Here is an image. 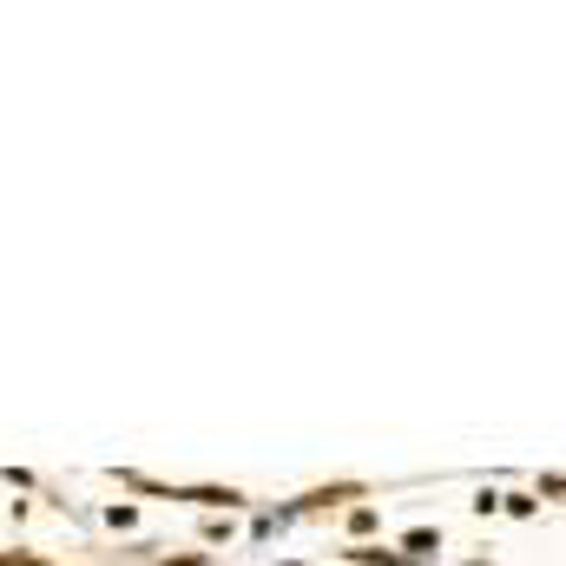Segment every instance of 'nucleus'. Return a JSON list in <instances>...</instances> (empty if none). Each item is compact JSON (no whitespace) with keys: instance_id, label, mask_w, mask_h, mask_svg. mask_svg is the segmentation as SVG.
<instances>
[{"instance_id":"nucleus-1","label":"nucleus","mask_w":566,"mask_h":566,"mask_svg":"<svg viewBox=\"0 0 566 566\" xmlns=\"http://www.w3.org/2000/svg\"><path fill=\"white\" fill-rule=\"evenodd\" d=\"M0 566H33V560H27V553H14V560H0Z\"/></svg>"}]
</instances>
